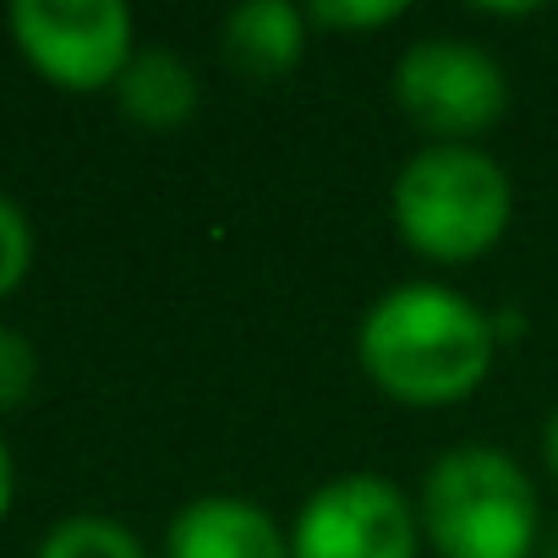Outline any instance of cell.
Listing matches in <instances>:
<instances>
[{
	"label": "cell",
	"instance_id": "obj_7",
	"mask_svg": "<svg viewBox=\"0 0 558 558\" xmlns=\"http://www.w3.org/2000/svg\"><path fill=\"white\" fill-rule=\"evenodd\" d=\"M165 558H291V525H279L257 498L203 493L170 514Z\"/></svg>",
	"mask_w": 558,
	"mask_h": 558
},
{
	"label": "cell",
	"instance_id": "obj_15",
	"mask_svg": "<svg viewBox=\"0 0 558 558\" xmlns=\"http://www.w3.org/2000/svg\"><path fill=\"white\" fill-rule=\"evenodd\" d=\"M12 493H17V465H12V449L0 438V514L12 509Z\"/></svg>",
	"mask_w": 558,
	"mask_h": 558
},
{
	"label": "cell",
	"instance_id": "obj_1",
	"mask_svg": "<svg viewBox=\"0 0 558 558\" xmlns=\"http://www.w3.org/2000/svg\"><path fill=\"white\" fill-rule=\"evenodd\" d=\"M498 351L504 340H498L493 307L471 302L444 279L389 286L356 324L362 378L405 411L465 405L487 384Z\"/></svg>",
	"mask_w": 558,
	"mask_h": 558
},
{
	"label": "cell",
	"instance_id": "obj_9",
	"mask_svg": "<svg viewBox=\"0 0 558 558\" xmlns=\"http://www.w3.org/2000/svg\"><path fill=\"white\" fill-rule=\"evenodd\" d=\"M116 105L143 132H181L203 110V77L197 66L170 45H143L126 72L116 77Z\"/></svg>",
	"mask_w": 558,
	"mask_h": 558
},
{
	"label": "cell",
	"instance_id": "obj_13",
	"mask_svg": "<svg viewBox=\"0 0 558 558\" xmlns=\"http://www.w3.org/2000/svg\"><path fill=\"white\" fill-rule=\"evenodd\" d=\"M39 384V356H34V340L0 324V411H17Z\"/></svg>",
	"mask_w": 558,
	"mask_h": 558
},
{
	"label": "cell",
	"instance_id": "obj_6",
	"mask_svg": "<svg viewBox=\"0 0 558 558\" xmlns=\"http://www.w3.org/2000/svg\"><path fill=\"white\" fill-rule=\"evenodd\" d=\"M7 23L23 56L72 94L116 88V77L137 56L132 12L121 0H12Z\"/></svg>",
	"mask_w": 558,
	"mask_h": 558
},
{
	"label": "cell",
	"instance_id": "obj_3",
	"mask_svg": "<svg viewBox=\"0 0 558 558\" xmlns=\"http://www.w3.org/2000/svg\"><path fill=\"white\" fill-rule=\"evenodd\" d=\"M416 520L438 558H531L547 525L536 482L498 444L444 449L422 471Z\"/></svg>",
	"mask_w": 558,
	"mask_h": 558
},
{
	"label": "cell",
	"instance_id": "obj_8",
	"mask_svg": "<svg viewBox=\"0 0 558 558\" xmlns=\"http://www.w3.org/2000/svg\"><path fill=\"white\" fill-rule=\"evenodd\" d=\"M307 34H313V23L291 0H241L219 23V56L246 83H279L302 66Z\"/></svg>",
	"mask_w": 558,
	"mask_h": 558
},
{
	"label": "cell",
	"instance_id": "obj_16",
	"mask_svg": "<svg viewBox=\"0 0 558 558\" xmlns=\"http://www.w3.org/2000/svg\"><path fill=\"white\" fill-rule=\"evenodd\" d=\"M542 558H558V525H542V547H536Z\"/></svg>",
	"mask_w": 558,
	"mask_h": 558
},
{
	"label": "cell",
	"instance_id": "obj_5",
	"mask_svg": "<svg viewBox=\"0 0 558 558\" xmlns=\"http://www.w3.org/2000/svg\"><path fill=\"white\" fill-rule=\"evenodd\" d=\"M416 498L384 471H340L318 482L291 520V558H422Z\"/></svg>",
	"mask_w": 558,
	"mask_h": 558
},
{
	"label": "cell",
	"instance_id": "obj_12",
	"mask_svg": "<svg viewBox=\"0 0 558 558\" xmlns=\"http://www.w3.org/2000/svg\"><path fill=\"white\" fill-rule=\"evenodd\" d=\"M28 263H34V225L17 197L0 192V296L23 286Z\"/></svg>",
	"mask_w": 558,
	"mask_h": 558
},
{
	"label": "cell",
	"instance_id": "obj_2",
	"mask_svg": "<svg viewBox=\"0 0 558 558\" xmlns=\"http://www.w3.org/2000/svg\"><path fill=\"white\" fill-rule=\"evenodd\" d=\"M389 219L422 263H476L514 219V181L482 143H422L389 181Z\"/></svg>",
	"mask_w": 558,
	"mask_h": 558
},
{
	"label": "cell",
	"instance_id": "obj_4",
	"mask_svg": "<svg viewBox=\"0 0 558 558\" xmlns=\"http://www.w3.org/2000/svg\"><path fill=\"white\" fill-rule=\"evenodd\" d=\"M389 94L427 143H482L509 116V72L487 45L460 34L405 45L389 72Z\"/></svg>",
	"mask_w": 558,
	"mask_h": 558
},
{
	"label": "cell",
	"instance_id": "obj_14",
	"mask_svg": "<svg viewBox=\"0 0 558 558\" xmlns=\"http://www.w3.org/2000/svg\"><path fill=\"white\" fill-rule=\"evenodd\" d=\"M542 465H547V476L558 482V405H553L547 422H542Z\"/></svg>",
	"mask_w": 558,
	"mask_h": 558
},
{
	"label": "cell",
	"instance_id": "obj_10",
	"mask_svg": "<svg viewBox=\"0 0 558 558\" xmlns=\"http://www.w3.org/2000/svg\"><path fill=\"white\" fill-rule=\"evenodd\" d=\"M39 558H148V547L116 514H66L45 531Z\"/></svg>",
	"mask_w": 558,
	"mask_h": 558
},
{
	"label": "cell",
	"instance_id": "obj_11",
	"mask_svg": "<svg viewBox=\"0 0 558 558\" xmlns=\"http://www.w3.org/2000/svg\"><path fill=\"white\" fill-rule=\"evenodd\" d=\"M405 17L400 0H313L307 23L329 28V34H373V28H395Z\"/></svg>",
	"mask_w": 558,
	"mask_h": 558
}]
</instances>
